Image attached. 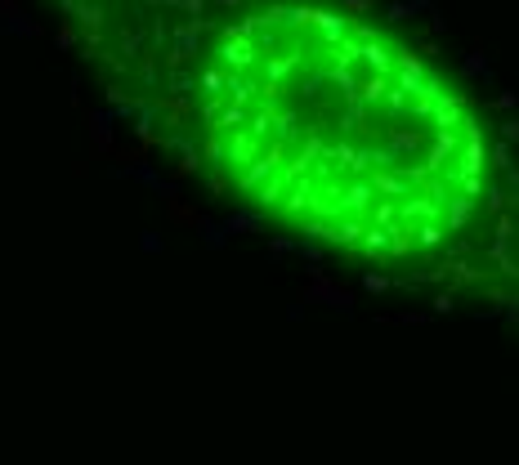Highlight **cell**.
I'll return each mask as SVG.
<instances>
[{
  "label": "cell",
  "instance_id": "obj_1",
  "mask_svg": "<svg viewBox=\"0 0 519 465\" xmlns=\"http://www.w3.org/2000/svg\"><path fill=\"white\" fill-rule=\"evenodd\" d=\"M416 14H434V5L430 0H390V5H385V19L390 23H412Z\"/></svg>",
  "mask_w": 519,
  "mask_h": 465
},
{
  "label": "cell",
  "instance_id": "obj_2",
  "mask_svg": "<svg viewBox=\"0 0 519 465\" xmlns=\"http://www.w3.org/2000/svg\"><path fill=\"white\" fill-rule=\"evenodd\" d=\"M461 98H434V126H439V130H452V126H461Z\"/></svg>",
  "mask_w": 519,
  "mask_h": 465
},
{
  "label": "cell",
  "instance_id": "obj_3",
  "mask_svg": "<svg viewBox=\"0 0 519 465\" xmlns=\"http://www.w3.org/2000/svg\"><path fill=\"white\" fill-rule=\"evenodd\" d=\"M416 148H421V135H416V130H390V153H394V161L398 157H408V153H416Z\"/></svg>",
  "mask_w": 519,
  "mask_h": 465
},
{
  "label": "cell",
  "instance_id": "obj_4",
  "mask_svg": "<svg viewBox=\"0 0 519 465\" xmlns=\"http://www.w3.org/2000/svg\"><path fill=\"white\" fill-rule=\"evenodd\" d=\"M461 76L465 81H475V76H483V81H493V63L479 54V49H470V54H461Z\"/></svg>",
  "mask_w": 519,
  "mask_h": 465
},
{
  "label": "cell",
  "instance_id": "obj_5",
  "mask_svg": "<svg viewBox=\"0 0 519 465\" xmlns=\"http://www.w3.org/2000/svg\"><path fill=\"white\" fill-rule=\"evenodd\" d=\"M358 54H363V58L376 68V76H385V72H390V49H385L381 41H363V45H358Z\"/></svg>",
  "mask_w": 519,
  "mask_h": 465
},
{
  "label": "cell",
  "instance_id": "obj_6",
  "mask_svg": "<svg viewBox=\"0 0 519 465\" xmlns=\"http://www.w3.org/2000/svg\"><path fill=\"white\" fill-rule=\"evenodd\" d=\"M318 27H323L327 45H341V41H345V27H349V23L341 19V14H327V9H323V14H318Z\"/></svg>",
  "mask_w": 519,
  "mask_h": 465
},
{
  "label": "cell",
  "instance_id": "obj_7",
  "mask_svg": "<svg viewBox=\"0 0 519 465\" xmlns=\"http://www.w3.org/2000/svg\"><path fill=\"white\" fill-rule=\"evenodd\" d=\"M112 116L108 112H90V135H94V143L99 148H104V153H108V148H112Z\"/></svg>",
  "mask_w": 519,
  "mask_h": 465
},
{
  "label": "cell",
  "instance_id": "obj_8",
  "mask_svg": "<svg viewBox=\"0 0 519 465\" xmlns=\"http://www.w3.org/2000/svg\"><path fill=\"white\" fill-rule=\"evenodd\" d=\"M385 90H390V81H385V76L363 81V86H358V103H363V108H367V103H381V98H385Z\"/></svg>",
  "mask_w": 519,
  "mask_h": 465
},
{
  "label": "cell",
  "instance_id": "obj_9",
  "mask_svg": "<svg viewBox=\"0 0 519 465\" xmlns=\"http://www.w3.org/2000/svg\"><path fill=\"white\" fill-rule=\"evenodd\" d=\"M228 157H233V161H251V157H256V143H251L246 135H233V143H228Z\"/></svg>",
  "mask_w": 519,
  "mask_h": 465
},
{
  "label": "cell",
  "instance_id": "obj_10",
  "mask_svg": "<svg viewBox=\"0 0 519 465\" xmlns=\"http://www.w3.org/2000/svg\"><path fill=\"white\" fill-rule=\"evenodd\" d=\"M220 54L233 63V68H246V63H251V45H242V41H238V45H224Z\"/></svg>",
  "mask_w": 519,
  "mask_h": 465
},
{
  "label": "cell",
  "instance_id": "obj_11",
  "mask_svg": "<svg viewBox=\"0 0 519 465\" xmlns=\"http://www.w3.org/2000/svg\"><path fill=\"white\" fill-rule=\"evenodd\" d=\"M448 202H452V228H461L470 215V197H448Z\"/></svg>",
  "mask_w": 519,
  "mask_h": 465
},
{
  "label": "cell",
  "instance_id": "obj_12",
  "mask_svg": "<svg viewBox=\"0 0 519 465\" xmlns=\"http://www.w3.org/2000/svg\"><path fill=\"white\" fill-rule=\"evenodd\" d=\"M493 165H497V170H510V143H497L493 148Z\"/></svg>",
  "mask_w": 519,
  "mask_h": 465
},
{
  "label": "cell",
  "instance_id": "obj_13",
  "mask_svg": "<svg viewBox=\"0 0 519 465\" xmlns=\"http://www.w3.org/2000/svg\"><path fill=\"white\" fill-rule=\"evenodd\" d=\"M519 139V116H510V121H501V143H515Z\"/></svg>",
  "mask_w": 519,
  "mask_h": 465
},
{
  "label": "cell",
  "instance_id": "obj_14",
  "mask_svg": "<svg viewBox=\"0 0 519 465\" xmlns=\"http://www.w3.org/2000/svg\"><path fill=\"white\" fill-rule=\"evenodd\" d=\"M497 108H501V112H510V108H519V94H515V90H506V94H497Z\"/></svg>",
  "mask_w": 519,
  "mask_h": 465
},
{
  "label": "cell",
  "instance_id": "obj_15",
  "mask_svg": "<svg viewBox=\"0 0 519 465\" xmlns=\"http://www.w3.org/2000/svg\"><path fill=\"white\" fill-rule=\"evenodd\" d=\"M372 5H381V0H345V9H349V14H367Z\"/></svg>",
  "mask_w": 519,
  "mask_h": 465
},
{
  "label": "cell",
  "instance_id": "obj_16",
  "mask_svg": "<svg viewBox=\"0 0 519 465\" xmlns=\"http://www.w3.org/2000/svg\"><path fill=\"white\" fill-rule=\"evenodd\" d=\"M59 45H76V27H72V23L59 27Z\"/></svg>",
  "mask_w": 519,
  "mask_h": 465
},
{
  "label": "cell",
  "instance_id": "obj_17",
  "mask_svg": "<svg viewBox=\"0 0 519 465\" xmlns=\"http://www.w3.org/2000/svg\"><path fill=\"white\" fill-rule=\"evenodd\" d=\"M390 287V277H381V273H367V291H385Z\"/></svg>",
  "mask_w": 519,
  "mask_h": 465
},
{
  "label": "cell",
  "instance_id": "obj_18",
  "mask_svg": "<svg viewBox=\"0 0 519 465\" xmlns=\"http://www.w3.org/2000/svg\"><path fill=\"white\" fill-rule=\"evenodd\" d=\"M488 206H493V210H501V206H506V193L493 188V193H488Z\"/></svg>",
  "mask_w": 519,
  "mask_h": 465
},
{
  "label": "cell",
  "instance_id": "obj_19",
  "mask_svg": "<svg viewBox=\"0 0 519 465\" xmlns=\"http://www.w3.org/2000/svg\"><path fill=\"white\" fill-rule=\"evenodd\" d=\"M220 86H224L220 72H206V90H211V94H220Z\"/></svg>",
  "mask_w": 519,
  "mask_h": 465
}]
</instances>
